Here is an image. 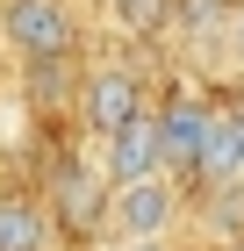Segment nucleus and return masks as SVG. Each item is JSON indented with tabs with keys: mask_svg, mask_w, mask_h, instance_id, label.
I'll return each mask as SVG.
<instances>
[{
	"mask_svg": "<svg viewBox=\"0 0 244 251\" xmlns=\"http://www.w3.org/2000/svg\"><path fill=\"white\" fill-rule=\"evenodd\" d=\"M216 100H201L194 86H180V94L158 100V136H165V173H201V151H208V136H216Z\"/></svg>",
	"mask_w": 244,
	"mask_h": 251,
	"instance_id": "5",
	"label": "nucleus"
},
{
	"mask_svg": "<svg viewBox=\"0 0 244 251\" xmlns=\"http://www.w3.org/2000/svg\"><path fill=\"white\" fill-rule=\"evenodd\" d=\"M115 7H122V0H115Z\"/></svg>",
	"mask_w": 244,
	"mask_h": 251,
	"instance_id": "10",
	"label": "nucleus"
},
{
	"mask_svg": "<svg viewBox=\"0 0 244 251\" xmlns=\"http://www.w3.org/2000/svg\"><path fill=\"white\" fill-rule=\"evenodd\" d=\"M230 58L244 65V0H237V7H230Z\"/></svg>",
	"mask_w": 244,
	"mask_h": 251,
	"instance_id": "8",
	"label": "nucleus"
},
{
	"mask_svg": "<svg viewBox=\"0 0 244 251\" xmlns=\"http://www.w3.org/2000/svg\"><path fill=\"white\" fill-rule=\"evenodd\" d=\"M180 215H187V194H180L172 173L130 179V187H115V201H108V244H172Z\"/></svg>",
	"mask_w": 244,
	"mask_h": 251,
	"instance_id": "4",
	"label": "nucleus"
},
{
	"mask_svg": "<svg viewBox=\"0 0 244 251\" xmlns=\"http://www.w3.org/2000/svg\"><path fill=\"white\" fill-rule=\"evenodd\" d=\"M0 43L22 65H65L79 50L72 0H0Z\"/></svg>",
	"mask_w": 244,
	"mask_h": 251,
	"instance_id": "3",
	"label": "nucleus"
},
{
	"mask_svg": "<svg viewBox=\"0 0 244 251\" xmlns=\"http://www.w3.org/2000/svg\"><path fill=\"white\" fill-rule=\"evenodd\" d=\"M51 223L57 237H72V244H108V201H115V179L101 173V158H65L51 179Z\"/></svg>",
	"mask_w": 244,
	"mask_h": 251,
	"instance_id": "1",
	"label": "nucleus"
},
{
	"mask_svg": "<svg viewBox=\"0 0 244 251\" xmlns=\"http://www.w3.org/2000/svg\"><path fill=\"white\" fill-rule=\"evenodd\" d=\"M101 173L115 179V187H130V179H158L165 173V136H158V108L151 115H136L130 129H115L108 144H94Z\"/></svg>",
	"mask_w": 244,
	"mask_h": 251,
	"instance_id": "6",
	"label": "nucleus"
},
{
	"mask_svg": "<svg viewBox=\"0 0 244 251\" xmlns=\"http://www.w3.org/2000/svg\"><path fill=\"white\" fill-rule=\"evenodd\" d=\"M158 100L144 94V79L130 65H86L79 72V94H72V122L86 144H108L115 129H130L136 115H151Z\"/></svg>",
	"mask_w": 244,
	"mask_h": 251,
	"instance_id": "2",
	"label": "nucleus"
},
{
	"mask_svg": "<svg viewBox=\"0 0 244 251\" xmlns=\"http://www.w3.org/2000/svg\"><path fill=\"white\" fill-rule=\"evenodd\" d=\"M0 251H57L51 201H29V194H0Z\"/></svg>",
	"mask_w": 244,
	"mask_h": 251,
	"instance_id": "7",
	"label": "nucleus"
},
{
	"mask_svg": "<svg viewBox=\"0 0 244 251\" xmlns=\"http://www.w3.org/2000/svg\"><path fill=\"white\" fill-rule=\"evenodd\" d=\"M101 251H172V244H101Z\"/></svg>",
	"mask_w": 244,
	"mask_h": 251,
	"instance_id": "9",
	"label": "nucleus"
}]
</instances>
